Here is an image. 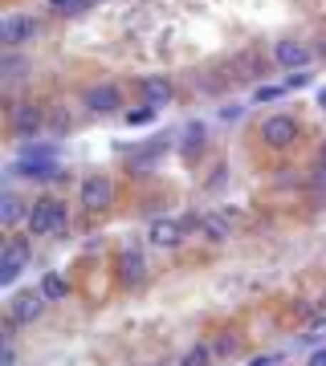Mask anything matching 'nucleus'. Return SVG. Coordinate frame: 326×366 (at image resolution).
<instances>
[{
    "label": "nucleus",
    "instance_id": "f257e3e1",
    "mask_svg": "<svg viewBox=\"0 0 326 366\" xmlns=\"http://www.w3.org/2000/svg\"><path fill=\"white\" fill-rule=\"evenodd\" d=\"M25 224L33 236H66L70 232V208L57 196H41L37 204H29Z\"/></svg>",
    "mask_w": 326,
    "mask_h": 366
},
{
    "label": "nucleus",
    "instance_id": "f03ea898",
    "mask_svg": "<svg viewBox=\"0 0 326 366\" xmlns=\"http://www.w3.org/2000/svg\"><path fill=\"white\" fill-rule=\"evenodd\" d=\"M257 139H261V147H270V151H290L294 142L302 139V122L298 114H270V118H261V127H257Z\"/></svg>",
    "mask_w": 326,
    "mask_h": 366
},
{
    "label": "nucleus",
    "instance_id": "7ed1b4c3",
    "mask_svg": "<svg viewBox=\"0 0 326 366\" xmlns=\"http://www.w3.org/2000/svg\"><path fill=\"white\" fill-rule=\"evenodd\" d=\"M45 305H49V297L41 293V285H37V289H21V293H9L4 322H13L16 330H21V325H33V322H41Z\"/></svg>",
    "mask_w": 326,
    "mask_h": 366
},
{
    "label": "nucleus",
    "instance_id": "20e7f679",
    "mask_svg": "<svg viewBox=\"0 0 326 366\" xmlns=\"http://www.w3.org/2000/svg\"><path fill=\"white\" fill-rule=\"evenodd\" d=\"M29 261H33V244H29V236H9L4 240V244H0V289H13Z\"/></svg>",
    "mask_w": 326,
    "mask_h": 366
},
{
    "label": "nucleus",
    "instance_id": "39448f33",
    "mask_svg": "<svg viewBox=\"0 0 326 366\" xmlns=\"http://www.w3.org/2000/svg\"><path fill=\"white\" fill-rule=\"evenodd\" d=\"M114 179L111 175H86L82 183H78V204H82L86 211H111L114 208Z\"/></svg>",
    "mask_w": 326,
    "mask_h": 366
},
{
    "label": "nucleus",
    "instance_id": "423d86ee",
    "mask_svg": "<svg viewBox=\"0 0 326 366\" xmlns=\"http://www.w3.org/2000/svg\"><path fill=\"white\" fill-rule=\"evenodd\" d=\"M9 130H13L16 139H37L45 130V106L41 102H16L13 110H9Z\"/></svg>",
    "mask_w": 326,
    "mask_h": 366
},
{
    "label": "nucleus",
    "instance_id": "0eeeda50",
    "mask_svg": "<svg viewBox=\"0 0 326 366\" xmlns=\"http://www.w3.org/2000/svg\"><path fill=\"white\" fill-rule=\"evenodd\" d=\"M37 33H41V21H37L33 13H9L4 21H0V41H4V49L29 45Z\"/></svg>",
    "mask_w": 326,
    "mask_h": 366
},
{
    "label": "nucleus",
    "instance_id": "6e6552de",
    "mask_svg": "<svg viewBox=\"0 0 326 366\" xmlns=\"http://www.w3.org/2000/svg\"><path fill=\"white\" fill-rule=\"evenodd\" d=\"M82 106L90 114H118L123 110V90L114 82H98V85H90L82 94Z\"/></svg>",
    "mask_w": 326,
    "mask_h": 366
},
{
    "label": "nucleus",
    "instance_id": "1a4fd4ad",
    "mask_svg": "<svg viewBox=\"0 0 326 366\" xmlns=\"http://www.w3.org/2000/svg\"><path fill=\"white\" fill-rule=\"evenodd\" d=\"M168 147H171V139H147V142H135L127 151V171H151L159 163V159L168 155Z\"/></svg>",
    "mask_w": 326,
    "mask_h": 366
},
{
    "label": "nucleus",
    "instance_id": "9d476101",
    "mask_svg": "<svg viewBox=\"0 0 326 366\" xmlns=\"http://www.w3.org/2000/svg\"><path fill=\"white\" fill-rule=\"evenodd\" d=\"M114 273H118V285H127V289H139L147 281V256L139 249H123L118 261H114Z\"/></svg>",
    "mask_w": 326,
    "mask_h": 366
},
{
    "label": "nucleus",
    "instance_id": "9b49d317",
    "mask_svg": "<svg viewBox=\"0 0 326 366\" xmlns=\"http://www.w3.org/2000/svg\"><path fill=\"white\" fill-rule=\"evenodd\" d=\"M273 61L282 66V70H306L314 61V49L306 41H294V37H285V41L273 45Z\"/></svg>",
    "mask_w": 326,
    "mask_h": 366
},
{
    "label": "nucleus",
    "instance_id": "f8f14e48",
    "mask_svg": "<svg viewBox=\"0 0 326 366\" xmlns=\"http://www.w3.org/2000/svg\"><path fill=\"white\" fill-rule=\"evenodd\" d=\"M171 82L163 78V73H147V78H139V98L147 102V106H156V110H163L171 102Z\"/></svg>",
    "mask_w": 326,
    "mask_h": 366
},
{
    "label": "nucleus",
    "instance_id": "ddd939ff",
    "mask_svg": "<svg viewBox=\"0 0 326 366\" xmlns=\"http://www.w3.org/2000/svg\"><path fill=\"white\" fill-rule=\"evenodd\" d=\"M147 236H151L156 249H180L188 240V228H184V220H156Z\"/></svg>",
    "mask_w": 326,
    "mask_h": 366
},
{
    "label": "nucleus",
    "instance_id": "4468645a",
    "mask_svg": "<svg viewBox=\"0 0 326 366\" xmlns=\"http://www.w3.org/2000/svg\"><path fill=\"white\" fill-rule=\"evenodd\" d=\"M233 78H241V82L265 78V57H261V49H245V53L233 57Z\"/></svg>",
    "mask_w": 326,
    "mask_h": 366
},
{
    "label": "nucleus",
    "instance_id": "2eb2a0df",
    "mask_svg": "<svg viewBox=\"0 0 326 366\" xmlns=\"http://www.w3.org/2000/svg\"><path fill=\"white\" fill-rule=\"evenodd\" d=\"M241 350H245V334L237 330V325L216 334V342H213V354H216V358H237Z\"/></svg>",
    "mask_w": 326,
    "mask_h": 366
},
{
    "label": "nucleus",
    "instance_id": "dca6fc26",
    "mask_svg": "<svg viewBox=\"0 0 326 366\" xmlns=\"http://www.w3.org/2000/svg\"><path fill=\"white\" fill-rule=\"evenodd\" d=\"M41 293L49 297V301H66V297H70V281H66V277H61V273H54V268H49V273H41Z\"/></svg>",
    "mask_w": 326,
    "mask_h": 366
},
{
    "label": "nucleus",
    "instance_id": "f3484780",
    "mask_svg": "<svg viewBox=\"0 0 326 366\" xmlns=\"http://www.w3.org/2000/svg\"><path fill=\"white\" fill-rule=\"evenodd\" d=\"M21 216H29V208L21 204V196L4 192V196H0V224H4V228H13L16 220H21Z\"/></svg>",
    "mask_w": 326,
    "mask_h": 366
},
{
    "label": "nucleus",
    "instance_id": "a211bd4d",
    "mask_svg": "<svg viewBox=\"0 0 326 366\" xmlns=\"http://www.w3.org/2000/svg\"><path fill=\"white\" fill-rule=\"evenodd\" d=\"M233 232V211H213V216H204V236L208 240H225Z\"/></svg>",
    "mask_w": 326,
    "mask_h": 366
},
{
    "label": "nucleus",
    "instance_id": "6ab92c4d",
    "mask_svg": "<svg viewBox=\"0 0 326 366\" xmlns=\"http://www.w3.org/2000/svg\"><path fill=\"white\" fill-rule=\"evenodd\" d=\"M200 151H204V127H200V122H192V127H184V139H180V155H184V159H196Z\"/></svg>",
    "mask_w": 326,
    "mask_h": 366
},
{
    "label": "nucleus",
    "instance_id": "aec40b11",
    "mask_svg": "<svg viewBox=\"0 0 326 366\" xmlns=\"http://www.w3.org/2000/svg\"><path fill=\"white\" fill-rule=\"evenodd\" d=\"M208 358H216V354H213V342H196V346L184 354V362H180V366H208Z\"/></svg>",
    "mask_w": 326,
    "mask_h": 366
},
{
    "label": "nucleus",
    "instance_id": "412c9836",
    "mask_svg": "<svg viewBox=\"0 0 326 366\" xmlns=\"http://www.w3.org/2000/svg\"><path fill=\"white\" fill-rule=\"evenodd\" d=\"M156 106H147V102H143V106H135V110H127V127H147V122H156Z\"/></svg>",
    "mask_w": 326,
    "mask_h": 366
},
{
    "label": "nucleus",
    "instance_id": "4be33fe9",
    "mask_svg": "<svg viewBox=\"0 0 326 366\" xmlns=\"http://www.w3.org/2000/svg\"><path fill=\"white\" fill-rule=\"evenodd\" d=\"M82 9H90V0H49V13H57V16H73Z\"/></svg>",
    "mask_w": 326,
    "mask_h": 366
},
{
    "label": "nucleus",
    "instance_id": "5701e85b",
    "mask_svg": "<svg viewBox=\"0 0 326 366\" xmlns=\"http://www.w3.org/2000/svg\"><path fill=\"white\" fill-rule=\"evenodd\" d=\"M282 94H285V82H282V85H257L253 102H277Z\"/></svg>",
    "mask_w": 326,
    "mask_h": 366
},
{
    "label": "nucleus",
    "instance_id": "b1692460",
    "mask_svg": "<svg viewBox=\"0 0 326 366\" xmlns=\"http://www.w3.org/2000/svg\"><path fill=\"white\" fill-rule=\"evenodd\" d=\"M302 85H310V73H306V70H290V78H285V90H302Z\"/></svg>",
    "mask_w": 326,
    "mask_h": 366
},
{
    "label": "nucleus",
    "instance_id": "393cba45",
    "mask_svg": "<svg viewBox=\"0 0 326 366\" xmlns=\"http://www.w3.org/2000/svg\"><path fill=\"white\" fill-rule=\"evenodd\" d=\"M249 366H282V358L277 354H257V358H249Z\"/></svg>",
    "mask_w": 326,
    "mask_h": 366
},
{
    "label": "nucleus",
    "instance_id": "a878e982",
    "mask_svg": "<svg viewBox=\"0 0 326 366\" xmlns=\"http://www.w3.org/2000/svg\"><path fill=\"white\" fill-rule=\"evenodd\" d=\"M306 366H326V346H322V350H314V354H310V362H306Z\"/></svg>",
    "mask_w": 326,
    "mask_h": 366
},
{
    "label": "nucleus",
    "instance_id": "bb28decb",
    "mask_svg": "<svg viewBox=\"0 0 326 366\" xmlns=\"http://www.w3.org/2000/svg\"><path fill=\"white\" fill-rule=\"evenodd\" d=\"M314 102H318V110H326V85L318 90V98H314Z\"/></svg>",
    "mask_w": 326,
    "mask_h": 366
},
{
    "label": "nucleus",
    "instance_id": "cd10ccee",
    "mask_svg": "<svg viewBox=\"0 0 326 366\" xmlns=\"http://www.w3.org/2000/svg\"><path fill=\"white\" fill-rule=\"evenodd\" d=\"M318 53H322V57H326V41H322V49H318Z\"/></svg>",
    "mask_w": 326,
    "mask_h": 366
},
{
    "label": "nucleus",
    "instance_id": "c85d7f7f",
    "mask_svg": "<svg viewBox=\"0 0 326 366\" xmlns=\"http://www.w3.org/2000/svg\"><path fill=\"white\" fill-rule=\"evenodd\" d=\"M322 163H326V155H322Z\"/></svg>",
    "mask_w": 326,
    "mask_h": 366
}]
</instances>
